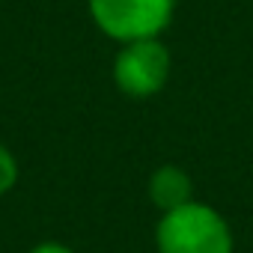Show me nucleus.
<instances>
[{"label": "nucleus", "instance_id": "obj_1", "mask_svg": "<svg viewBox=\"0 0 253 253\" xmlns=\"http://www.w3.org/2000/svg\"><path fill=\"white\" fill-rule=\"evenodd\" d=\"M158 253H232V229L206 203H185L161 214L155 229Z\"/></svg>", "mask_w": 253, "mask_h": 253}, {"label": "nucleus", "instance_id": "obj_2", "mask_svg": "<svg viewBox=\"0 0 253 253\" xmlns=\"http://www.w3.org/2000/svg\"><path fill=\"white\" fill-rule=\"evenodd\" d=\"M176 0H89L95 27L116 42L158 39L173 21Z\"/></svg>", "mask_w": 253, "mask_h": 253}, {"label": "nucleus", "instance_id": "obj_3", "mask_svg": "<svg viewBox=\"0 0 253 253\" xmlns=\"http://www.w3.org/2000/svg\"><path fill=\"white\" fill-rule=\"evenodd\" d=\"M173 60L161 39L125 42L113 60V81L128 98H149L164 89Z\"/></svg>", "mask_w": 253, "mask_h": 253}, {"label": "nucleus", "instance_id": "obj_4", "mask_svg": "<svg viewBox=\"0 0 253 253\" xmlns=\"http://www.w3.org/2000/svg\"><path fill=\"white\" fill-rule=\"evenodd\" d=\"M149 200L161 209V211H170V209H179L185 203L194 200V185H191V176L176 167V164H164L158 167L152 176H149Z\"/></svg>", "mask_w": 253, "mask_h": 253}, {"label": "nucleus", "instance_id": "obj_5", "mask_svg": "<svg viewBox=\"0 0 253 253\" xmlns=\"http://www.w3.org/2000/svg\"><path fill=\"white\" fill-rule=\"evenodd\" d=\"M15 182H18V161L3 143H0V197L9 194L15 188Z\"/></svg>", "mask_w": 253, "mask_h": 253}, {"label": "nucleus", "instance_id": "obj_6", "mask_svg": "<svg viewBox=\"0 0 253 253\" xmlns=\"http://www.w3.org/2000/svg\"><path fill=\"white\" fill-rule=\"evenodd\" d=\"M30 253H72V247H66V244H60V241H42V244H36Z\"/></svg>", "mask_w": 253, "mask_h": 253}]
</instances>
